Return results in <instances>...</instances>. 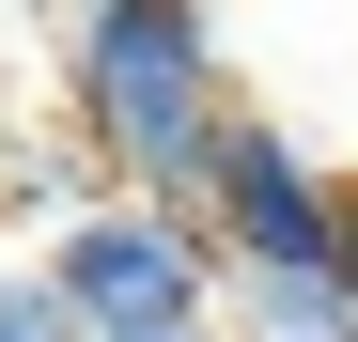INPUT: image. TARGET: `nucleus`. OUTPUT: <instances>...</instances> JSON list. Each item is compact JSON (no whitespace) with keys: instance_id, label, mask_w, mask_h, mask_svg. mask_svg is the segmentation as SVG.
<instances>
[{"instance_id":"f257e3e1","label":"nucleus","mask_w":358,"mask_h":342,"mask_svg":"<svg viewBox=\"0 0 358 342\" xmlns=\"http://www.w3.org/2000/svg\"><path fill=\"white\" fill-rule=\"evenodd\" d=\"M47 109H63V140L94 156L109 202H187L203 218V171L234 140L218 16L203 0H94V16H63L47 31Z\"/></svg>"},{"instance_id":"f03ea898","label":"nucleus","mask_w":358,"mask_h":342,"mask_svg":"<svg viewBox=\"0 0 358 342\" xmlns=\"http://www.w3.org/2000/svg\"><path fill=\"white\" fill-rule=\"evenodd\" d=\"M31 280L63 296L78 342L94 327H218V296H234V265H218V234L187 202H94L78 234L31 249Z\"/></svg>"},{"instance_id":"423d86ee","label":"nucleus","mask_w":358,"mask_h":342,"mask_svg":"<svg viewBox=\"0 0 358 342\" xmlns=\"http://www.w3.org/2000/svg\"><path fill=\"white\" fill-rule=\"evenodd\" d=\"M94 342H218V327H94Z\"/></svg>"},{"instance_id":"39448f33","label":"nucleus","mask_w":358,"mask_h":342,"mask_svg":"<svg viewBox=\"0 0 358 342\" xmlns=\"http://www.w3.org/2000/svg\"><path fill=\"white\" fill-rule=\"evenodd\" d=\"M0 342H78V327H63V296H47L31 265H0Z\"/></svg>"},{"instance_id":"0eeeda50","label":"nucleus","mask_w":358,"mask_h":342,"mask_svg":"<svg viewBox=\"0 0 358 342\" xmlns=\"http://www.w3.org/2000/svg\"><path fill=\"white\" fill-rule=\"evenodd\" d=\"M343 280H358V202H343Z\"/></svg>"},{"instance_id":"20e7f679","label":"nucleus","mask_w":358,"mask_h":342,"mask_svg":"<svg viewBox=\"0 0 358 342\" xmlns=\"http://www.w3.org/2000/svg\"><path fill=\"white\" fill-rule=\"evenodd\" d=\"M203 234H218V265H234V296H265V280H343V187L234 109V140H218V171H203Z\"/></svg>"},{"instance_id":"7ed1b4c3","label":"nucleus","mask_w":358,"mask_h":342,"mask_svg":"<svg viewBox=\"0 0 358 342\" xmlns=\"http://www.w3.org/2000/svg\"><path fill=\"white\" fill-rule=\"evenodd\" d=\"M218 63H234V109L312 156L327 187L358 202V0H280V16H218Z\"/></svg>"}]
</instances>
